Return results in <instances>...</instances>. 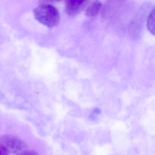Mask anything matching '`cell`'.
<instances>
[{
  "label": "cell",
  "mask_w": 155,
  "mask_h": 155,
  "mask_svg": "<svg viewBox=\"0 0 155 155\" xmlns=\"http://www.w3.org/2000/svg\"><path fill=\"white\" fill-rule=\"evenodd\" d=\"M102 4L98 1H86L84 9L86 16L91 17L96 16L99 12Z\"/></svg>",
  "instance_id": "obj_4"
},
{
  "label": "cell",
  "mask_w": 155,
  "mask_h": 155,
  "mask_svg": "<svg viewBox=\"0 0 155 155\" xmlns=\"http://www.w3.org/2000/svg\"><path fill=\"white\" fill-rule=\"evenodd\" d=\"M9 152L6 149L0 146V155H8Z\"/></svg>",
  "instance_id": "obj_7"
},
{
  "label": "cell",
  "mask_w": 155,
  "mask_h": 155,
  "mask_svg": "<svg viewBox=\"0 0 155 155\" xmlns=\"http://www.w3.org/2000/svg\"><path fill=\"white\" fill-rule=\"evenodd\" d=\"M18 155H39L38 152L34 150H25L19 154Z\"/></svg>",
  "instance_id": "obj_6"
},
{
  "label": "cell",
  "mask_w": 155,
  "mask_h": 155,
  "mask_svg": "<svg viewBox=\"0 0 155 155\" xmlns=\"http://www.w3.org/2000/svg\"><path fill=\"white\" fill-rule=\"evenodd\" d=\"M35 18L48 28L56 27L60 21V13L58 9L48 4L39 5L34 11Z\"/></svg>",
  "instance_id": "obj_1"
},
{
  "label": "cell",
  "mask_w": 155,
  "mask_h": 155,
  "mask_svg": "<svg viewBox=\"0 0 155 155\" xmlns=\"http://www.w3.org/2000/svg\"><path fill=\"white\" fill-rule=\"evenodd\" d=\"M154 20H155V9L151 11L147 21V28L150 32L155 35V25H154Z\"/></svg>",
  "instance_id": "obj_5"
},
{
  "label": "cell",
  "mask_w": 155,
  "mask_h": 155,
  "mask_svg": "<svg viewBox=\"0 0 155 155\" xmlns=\"http://www.w3.org/2000/svg\"><path fill=\"white\" fill-rule=\"evenodd\" d=\"M0 146L6 149L8 152L21 153L27 148L26 143L18 137L5 134L0 138Z\"/></svg>",
  "instance_id": "obj_2"
},
{
  "label": "cell",
  "mask_w": 155,
  "mask_h": 155,
  "mask_svg": "<svg viewBox=\"0 0 155 155\" xmlns=\"http://www.w3.org/2000/svg\"><path fill=\"white\" fill-rule=\"evenodd\" d=\"M87 1H67L65 5L66 13L71 16L78 14L84 9Z\"/></svg>",
  "instance_id": "obj_3"
}]
</instances>
